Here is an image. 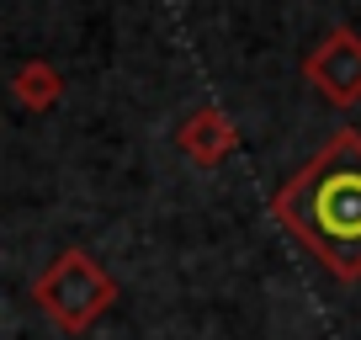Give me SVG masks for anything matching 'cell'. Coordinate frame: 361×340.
<instances>
[{
    "mask_svg": "<svg viewBox=\"0 0 361 340\" xmlns=\"http://www.w3.org/2000/svg\"><path fill=\"white\" fill-rule=\"evenodd\" d=\"M176 144L186 149V154H192L197 165H218V159H228V154H234L239 133H234V123H228V112H224V107H202V112H192L186 123H180Z\"/></svg>",
    "mask_w": 361,
    "mask_h": 340,
    "instance_id": "277c9868",
    "label": "cell"
},
{
    "mask_svg": "<svg viewBox=\"0 0 361 340\" xmlns=\"http://www.w3.org/2000/svg\"><path fill=\"white\" fill-rule=\"evenodd\" d=\"M32 298H37V308H43L59 329L80 335V329H90L106 308H112L117 282H112L96 261H90L85 250H64V255H59V261L37 277Z\"/></svg>",
    "mask_w": 361,
    "mask_h": 340,
    "instance_id": "7a4b0ae2",
    "label": "cell"
},
{
    "mask_svg": "<svg viewBox=\"0 0 361 340\" xmlns=\"http://www.w3.org/2000/svg\"><path fill=\"white\" fill-rule=\"evenodd\" d=\"M276 224L340 282L361 277V133L340 128L271 202Z\"/></svg>",
    "mask_w": 361,
    "mask_h": 340,
    "instance_id": "6da1fadb",
    "label": "cell"
},
{
    "mask_svg": "<svg viewBox=\"0 0 361 340\" xmlns=\"http://www.w3.org/2000/svg\"><path fill=\"white\" fill-rule=\"evenodd\" d=\"M11 96L27 107V112H43V107H54L59 96H64V80H59L54 64H43V59H27V64L11 75Z\"/></svg>",
    "mask_w": 361,
    "mask_h": 340,
    "instance_id": "5b68a950",
    "label": "cell"
},
{
    "mask_svg": "<svg viewBox=\"0 0 361 340\" xmlns=\"http://www.w3.org/2000/svg\"><path fill=\"white\" fill-rule=\"evenodd\" d=\"M303 75L324 102L356 107L361 102V32L356 27H335V32L303 59Z\"/></svg>",
    "mask_w": 361,
    "mask_h": 340,
    "instance_id": "3957f363",
    "label": "cell"
}]
</instances>
